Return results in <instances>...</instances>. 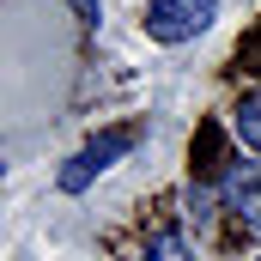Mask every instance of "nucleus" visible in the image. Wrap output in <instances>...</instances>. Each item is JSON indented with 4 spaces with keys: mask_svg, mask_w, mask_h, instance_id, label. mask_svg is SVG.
Returning <instances> with one entry per match:
<instances>
[{
    "mask_svg": "<svg viewBox=\"0 0 261 261\" xmlns=\"http://www.w3.org/2000/svg\"><path fill=\"white\" fill-rule=\"evenodd\" d=\"M219 195H225V206H231L243 225H261V170H225Z\"/></svg>",
    "mask_w": 261,
    "mask_h": 261,
    "instance_id": "3",
    "label": "nucleus"
},
{
    "mask_svg": "<svg viewBox=\"0 0 261 261\" xmlns=\"http://www.w3.org/2000/svg\"><path fill=\"white\" fill-rule=\"evenodd\" d=\"M213 18H219V0H152L140 24L152 43H189L200 31H213Z\"/></svg>",
    "mask_w": 261,
    "mask_h": 261,
    "instance_id": "2",
    "label": "nucleus"
},
{
    "mask_svg": "<svg viewBox=\"0 0 261 261\" xmlns=\"http://www.w3.org/2000/svg\"><path fill=\"white\" fill-rule=\"evenodd\" d=\"M231 128H237L243 146H255V152H261V91H249V97L231 110Z\"/></svg>",
    "mask_w": 261,
    "mask_h": 261,
    "instance_id": "4",
    "label": "nucleus"
},
{
    "mask_svg": "<svg viewBox=\"0 0 261 261\" xmlns=\"http://www.w3.org/2000/svg\"><path fill=\"white\" fill-rule=\"evenodd\" d=\"M134 140H140V128H103L97 140H85V146L61 164V195H85L103 170H116V164L134 152Z\"/></svg>",
    "mask_w": 261,
    "mask_h": 261,
    "instance_id": "1",
    "label": "nucleus"
},
{
    "mask_svg": "<svg viewBox=\"0 0 261 261\" xmlns=\"http://www.w3.org/2000/svg\"><path fill=\"white\" fill-rule=\"evenodd\" d=\"M73 12H79L85 24H97V18H103V12H97V0H73Z\"/></svg>",
    "mask_w": 261,
    "mask_h": 261,
    "instance_id": "6",
    "label": "nucleus"
},
{
    "mask_svg": "<svg viewBox=\"0 0 261 261\" xmlns=\"http://www.w3.org/2000/svg\"><path fill=\"white\" fill-rule=\"evenodd\" d=\"M140 261H195V255H189V243H182L176 231H158V237L146 243V255H140Z\"/></svg>",
    "mask_w": 261,
    "mask_h": 261,
    "instance_id": "5",
    "label": "nucleus"
}]
</instances>
